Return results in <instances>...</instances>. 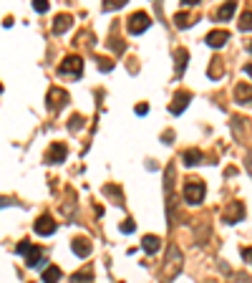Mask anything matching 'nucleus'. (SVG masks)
<instances>
[{
    "instance_id": "1",
    "label": "nucleus",
    "mask_w": 252,
    "mask_h": 283,
    "mask_svg": "<svg viewBox=\"0 0 252 283\" xmlns=\"http://www.w3.org/2000/svg\"><path fill=\"white\" fill-rule=\"evenodd\" d=\"M182 263H184L182 250H179L177 245H169V248H167V261H164V266H162V283L174 281V278L182 273Z\"/></svg>"
},
{
    "instance_id": "2",
    "label": "nucleus",
    "mask_w": 252,
    "mask_h": 283,
    "mask_svg": "<svg viewBox=\"0 0 252 283\" xmlns=\"http://www.w3.org/2000/svg\"><path fill=\"white\" fill-rule=\"evenodd\" d=\"M174 175H177V169H174V164H167V172H164V192H167V215L172 217L174 215Z\"/></svg>"
},
{
    "instance_id": "3",
    "label": "nucleus",
    "mask_w": 252,
    "mask_h": 283,
    "mask_svg": "<svg viewBox=\"0 0 252 283\" xmlns=\"http://www.w3.org/2000/svg\"><path fill=\"white\" fill-rule=\"evenodd\" d=\"M18 253H23V256H25V266H30V268H36V266H38V261H41V256H43L41 245H33V243H28V240L18 243Z\"/></svg>"
},
{
    "instance_id": "4",
    "label": "nucleus",
    "mask_w": 252,
    "mask_h": 283,
    "mask_svg": "<svg viewBox=\"0 0 252 283\" xmlns=\"http://www.w3.org/2000/svg\"><path fill=\"white\" fill-rule=\"evenodd\" d=\"M151 25V18L146 15V13H134L131 18H129V23H126V31L131 33V36H139V33H144L146 28Z\"/></svg>"
},
{
    "instance_id": "5",
    "label": "nucleus",
    "mask_w": 252,
    "mask_h": 283,
    "mask_svg": "<svg viewBox=\"0 0 252 283\" xmlns=\"http://www.w3.org/2000/svg\"><path fill=\"white\" fill-rule=\"evenodd\" d=\"M61 76H81L83 73V59L81 56H66L63 64L58 66Z\"/></svg>"
},
{
    "instance_id": "6",
    "label": "nucleus",
    "mask_w": 252,
    "mask_h": 283,
    "mask_svg": "<svg viewBox=\"0 0 252 283\" xmlns=\"http://www.w3.org/2000/svg\"><path fill=\"white\" fill-rule=\"evenodd\" d=\"M204 182H189L184 185V200H187L189 205H199L202 200H204Z\"/></svg>"
},
{
    "instance_id": "7",
    "label": "nucleus",
    "mask_w": 252,
    "mask_h": 283,
    "mask_svg": "<svg viewBox=\"0 0 252 283\" xmlns=\"http://www.w3.org/2000/svg\"><path fill=\"white\" fill-rule=\"evenodd\" d=\"M245 217V205L242 203H230L225 212H222V220L227 222V225H235V222H240Z\"/></svg>"
},
{
    "instance_id": "8",
    "label": "nucleus",
    "mask_w": 252,
    "mask_h": 283,
    "mask_svg": "<svg viewBox=\"0 0 252 283\" xmlns=\"http://www.w3.org/2000/svg\"><path fill=\"white\" fill-rule=\"evenodd\" d=\"M66 157H68V147L63 142H53L51 149H48V154H46V162L48 164H61Z\"/></svg>"
},
{
    "instance_id": "9",
    "label": "nucleus",
    "mask_w": 252,
    "mask_h": 283,
    "mask_svg": "<svg viewBox=\"0 0 252 283\" xmlns=\"http://www.w3.org/2000/svg\"><path fill=\"white\" fill-rule=\"evenodd\" d=\"M189 101H192V94H189V91H177L174 99H172V104H169V111H172V114H182V111L187 109Z\"/></svg>"
},
{
    "instance_id": "10",
    "label": "nucleus",
    "mask_w": 252,
    "mask_h": 283,
    "mask_svg": "<svg viewBox=\"0 0 252 283\" xmlns=\"http://www.w3.org/2000/svg\"><path fill=\"white\" fill-rule=\"evenodd\" d=\"M36 233H38V235H53V233H56V220H53L51 215H41V217L36 220Z\"/></svg>"
},
{
    "instance_id": "11",
    "label": "nucleus",
    "mask_w": 252,
    "mask_h": 283,
    "mask_svg": "<svg viewBox=\"0 0 252 283\" xmlns=\"http://www.w3.org/2000/svg\"><path fill=\"white\" fill-rule=\"evenodd\" d=\"M227 41H230V33H227V31H209L207 38H204V43L212 46V48H222Z\"/></svg>"
},
{
    "instance_id": "12",
    "label": "nucleus",
    "mask_w": 252,
    "mask_h": 283,
    "mask_svg": "<svg viewBox=\"0 0 252 283\" xmlns=\"http://www.w3.org/2000/svg\"><path fill=\"white\" fill-rule=\"evenodd\" d=\"M66 101H68V94H66V91H61V89H51V94H48V109H51V111L61 109Z\"/></svg>"
},
{
    "instance_id": "13",
    "label": "nucleus",
    "mask_w": 252,
    "mask_h": 283,
    "mask_svg": "<svg viewBox=\"0 0 252 283\" xmlns=\"http://www.w3.org/2000/svg\"><path fill=\"white\" fill-rule=\"evenodd\" d=\"M71 25H73V18H71L68 13H61V15H56V20H53V33H56V36H63Z\"/></svg>"
},
{
    "instance_id": "14",
    "label": "nucleus",
    "mask_w": 252,
    "mask_h": 283,
    "mask_svg": "<svg viewBox=\"0 0 252 283\" xmlns=\"http://www.w3.org/2000/svg\"><path fill=\"white\" fill-rule=\"evenodd\" d=\"M91 250H93V248H91V240H88V238H76V240H73V253H76L78 258H88Z\"/></svg>"
},
{
    "instance_id": "15",
    "label": "nucleus",
    "mask_w": 252,
    "mask_h": 283,
    "mask_svg": "<svg viewBox=\"0 0 252 283\" xmlns=\"http://www.w3.org/2000/svg\"><path fill=\"white\" fill-rule=\"evenodd\" d=\"M141 248H144V253L154 256V253H159V248H162V240H159L156 235H144V238H141Z\"/></svg>"
},
{
    "instance_id": "16",
    "label": "nucleus",
    "mask_w": 252,
    "mask_h": 283,
    "mask_svg": "<svg viewBox=\"0 0 252 283\" xmlns=\"http://www.w3.org/2000/svg\"><path fill=\"white\" fill-rule=\"evenodd\" d=\"M235 10H237V3H225V5L217 10V18H219V20H230V18L235 15Z\"/></svg>"
},
{
    "instance_id": "17",
    "label": "nucleus",
    "mask_w": 252,
    "mask_h": 283,
    "mask_svg": "<svg viewBox=\"0 0 252 283\" xmlns=\"http://www.w3.org/2000/svg\"><path fill=\"white\" fill-rule=\"evenodd\" d=\"M58 278H61V268L58 266H48L43 271V283H58Z\"/></svg>"
},
{
    "instance_id": "18",
    "label": "nucleus",
    "mask_w": 252,
    "mask_h": 283,
    "mask_svg": "<svg viewBox=\"0 0 252 283\" xmlns=\"http://www.w3.org/2000/svg\"><path fill=\"white\" fill-rule=\"evenodd\" d=\"M199 162H202V152H199V149H187V152H184V164L194 167V164H199Z\"/></svg>"
},
{
    "instance_id": "19",
    "label": "nucleus",
    "mask_w": 252,
    "mask_h": 283,
    "mask_svg": "<svg viewBox=\"0 0 252 283\" xmlns=\"http://www.w3.org/2000/svg\"><path fill=\"white\" fill-rule=\"evenodd\" d=\"M235 96H237L240 101L250 104V83H240V86L235 89Z\"/></svg>"
},
{
    "instance_id": "20",
    "label": "nucleus",
    "mask_w": 252,
    "mask_h": 283,
    "mask_svg": "<svg viewBox=\"0 0 252 283\" xmlns=\"http://www.w3.org/2000/svg\"><path fill=\"white\" fill-rule=\"evenodd\" d=\"M174 56H177V71L182 73V71L187 69V59H189V53L184 51V48H179V51H177Z\"/></svg>"
},
{
    "instance_id": "21",
    "label": "nucleus",
    "mask_w": 252,
    "mask_h": 283,
    "mask_svg": "<svg viewBox=\"0 0 252 283\" xmlns=\"http://www.w3.org/2000/svg\"><path fill=\"white\" fill-rule=\"evenodd\" d=\"M83 122H86V119H83L81 114H73V117H71V122H68V129H71V132H78V129L83 127Z\"/></svg>"
},
{
    "instance_id": "22",
    "label": "nucleus",
    "mask_w": 252,
    "mask_h": 283,
    "mask_svg": "<svg viewBox=\"0 0 252 283\" xmlns=\"http://www.w3.org/2000/svg\"><path fill=\"white\" fill-rule=\"evenodd\" d=\"M91 278H93V271H91V268H86L83 273L78 271V273H73V276H71V281H73V283H78V281H91Z\"/></svg>"
},
{
    "instance_id": "23",
    "label": "nucleus",
    "mask_w": 252,
    "mask_h": 283,
    "mask_svg": "<svg viewBox=\"0 0 252 283\" xmlns=\"http://www.w3.org/2000/svg\"><path fill=\"white\" fill-rule=\"evenodd\" d=\"M104 192H106V195H111V197H114V200H116V203L121 205V200H124V195H121V192H119V190H116L114 185H106V187H104Z\"/></svg>"
},
{
    "instance_id": "24",
    "label": "nucleus",
    "mask_w": 252,
    "mask_h": 283,
    "mask_svg": "<svg viewBox=\"0 0 252 283\" xmlns=\"http://www.w3.org/2000/svg\"><path fill=\"white\" fill-rule=\"evenodd\" d=\"M209 64H212V66H209V76H212V78H217V76L225 73V71H219V61H217V59H212Z\"/></svg>"
},
{
    "instance_id": "25",
    "label": "nucleus",
    "mask_w": 252,
    "mask_h": 283,
    "mask_svg": "<svg viewBox=\"0 0 252 283\" xmlns=\"http://www.w3.org/2000/svg\"><path fill=\"white\" fill-rule=\"evenodd\" d=\"M51 5H48V0H33V10L36 13H46Z\"/></svg>"
},
{
    "instance_id": "26",
    "label": "nucleus",
    "mask_w": 252,
    "mask_h": 283,
    "mask_svg": "<svg viewBox=\"0 0 252 283\" xmlns=\"http://www.w3.org/2000/svg\"><path fill=\"white\" fill-rule=\"evenodd\" d=\"M174 20H177V25H179V28H189V25H192L187 13H177V18H174Z\"/></svg>"
},
{
    "instance_id": "27",
    "label": "nucleus",
    "mask_w": 252,
    "mask_h": 283,
    "mask_svg": "<svg viewBox=\"0 0 252 283\" xmlns=\"http://www.w3.org/2000/svg\"><path fill=\"white\" fill-rule=\"evenodd\" d=\"M116 8H124V0H109L104 5V10H116Z\"/></svg>"
},
{
    "instance_id": "28",
    "label": "nucleus",
    "mask_w": 252,
    "mask_h": 283,
    "mask_svg": "<svg viewBox=\"0 0 252 283\" xmlns=\"http://www.w3.org/2000/svg\"><path fill=\"white\" fill-rule=\"evenodd\" d=\"M232 283H250V276H247V273H235V276H232Z\"/></svg>"
},
{
    "instance_id": "29",
    "label": "nucleus",
    "mask_w": 252,
    "mask_h": 283,
    "mask_svg": "<svg viewBox=\"0 0 252 283\" xmlns=\"http://www.w3.org/2000/svg\"><path fill=\"white\" fill-rule=\"evenodd\" d=\"M240 28H242V31H250V10H245V15H242V23H240Z\"/></svg>"
},
{
    "instance_id": "30",
    "label": "nucleus",
    "mask_w": 252,
    "mask_h": 283,
    "mask_svg": "<svg viewBox=\"0 0 252 283\" xmlns=\"http://www.w3.org/2000/svg\"><path fill=\"white\" fill-rule=\"evenodd\" d=\"M121 230H124V233H134V230H136L134 220H124V222H121Z\"/></svg>"
},
{
    "instance_id": "31",
    "label": "nucleus",
    "mask_w": 252,
    "mask_h": 283,
    "mask_svg": "<svg viewBox=\"0 0 252 283\" xmlns=\"http://www.w3.org/2000/svg\"><path fill=\"white\" fill-rule=\"evenodd\" d=\"M99 69H104V71H111V69H114V64H111L109 59H104V61H99Z\"/></svg>"
},
{
    "instance_id": "32",
    "label": "nucleus",
    "mask_w": 252,
    "mask_h": 283,
    "mask_svg": "<svg viewBox=\"0 0 252 283\" xmlns=\"http://www.w3.org/2000/svg\"><path fill=\"white\" fill-rule=\"evenodd\" d=\"M146 111H149V106H146V104H139V106H136V114H139V117H144Z\"/></svg>"
},
{
    "instance_id": "33",
    "label": "nucleus",
    "mask_w": 252,
    "mask_h": 283,
    "mask_svg": "<svg viewBox=\"0 0 252 283\" xmlns=\"http://www.w3.org/2000/svg\"><path fill=\"white\" fill-rule=\"evenodd\" d=\"M8 205H13V200L10 197H0V208H8Z\"/></svg>"
}]
</instances>
